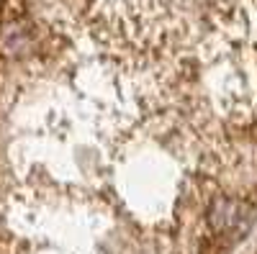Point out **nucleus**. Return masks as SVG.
I'll list each match as a JSON object with an SVG mask.
<instances>
[{
  "label": "nucleus",
  "mask_w": 257,
  "mask_h": 254,
  "mask_svg": "<svg viewBox=\"0 0 257 254\" xmlns=\"http://www.w3.org/2000/svg\"><path fill=\"white\" fill-rule=\"evenodd\" d=\"M105 113L257 116V0H0V72Z\"/></svg>",
  "instance_id": "f257e3e1"
}]
</instances>
